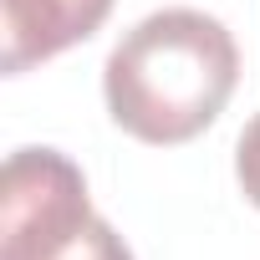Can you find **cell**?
<instances>
[{"label": "cell", "mask_w": 260, "mask_h": 260, "mask_svg": "<svg viewBox=\"0 0 260 260\" xmlns=\"http://www.w3.org/2000/svg\"><path fill=\"white\" fill-rule=\"evenodd\" d=\"M235 82H240L235 36L224 31V21L189 6L143 16L102 67L112 122L153 148L199 138L224 112Z\"/></svg>", "instance_id": "6da1fadb"}, {"label": "cell", "mask_w": 260, "mask_h": 260, "mask_svg": "<svg viewBox=\"0 0 260 260\" xmlns=\"http://www.w3.org/2000/svg\"><path fill=\"white\" fill-rule=\"evenodd\" d=\"M0 260H133L56 148H16L0 174Z\"/></svg>", "instance_id": "7a4b0ae2"}, {"label": "cell", "mask_w": 260, "mask_h": 260, "mask_svg": "<svg viewBox=\"0 0 260 260\" xmlns=\"http://www.w3.org/2000/svg\"><path fill=\"white\" fill-rule=\"evenodd\" d=\"M112 0H0V72L21 77L87 41Z\"/></svg>", "instance_id": "3957f363"}, {"label": "cell", "mask_w": 260, "mask_h": 260, "mask_svg": "<svg viewBox=\"0 0 260 260\" xmlns=\"http://www.w3.org/2000/svg\"><path fill=\"white\" fill-rule=\"evenodd\" d=\"M235 179H240L245 199L260 209V112L245 122V133H240V143H235Z\"/></svg>", "instance_id": "277c9868"}]
</instances>
